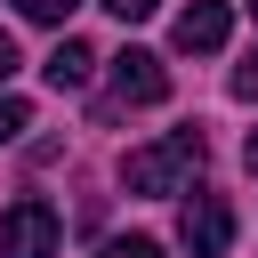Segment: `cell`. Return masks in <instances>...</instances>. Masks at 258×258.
<instances>
[{"label":"cell","mask_w":258,"mask_h":258,"mask_svg":"<svg viewBox=\"0 0 258 258\" xmlns=\"http://www.w3.org/2000/svg\"><path fill=\"white\" fill-rule=\"evenodd\" d=\"M202 161H210V137L185 121V129H169V137L121 153V185H129V194H185V185L202 177Z\"/></svg>","instance_id":"1"},{"label":"cell","mask_w":258,"mask_h":258,"mask_svg":"<svg viewBox=\"0 0 258 258\" xmlns=\"http://www.w3.org/2000/svg\"><path fill=\"white\" fill-rule=\"evenodd\" d=\"M56 210L40 202V194H24V202H8L0 210V258H56Z\"/></svg>","instance_id":"2"},{"label":"cell","mask_w":258,"mask_h":258,"mask_svg":"<svg viewBox=\"0 0 258 258\" xmlns=\"http://www.w3.org/2000/svg\"><path fill=\"white\" fill-rule=\"evenodd\" d=\"M177 242H185L194 258H226V242H234V210H226V194H194V202L177 210Z\"/></svg>","instance_id":"3"},{"label":"cell","mask_w":258,"mask_h":258,"mask_svg":"<svg viewBox=\"0 0 258 258\" xmlns=\"http://www.w3.org/2000/svg\"><path fill=\"white\" fill-rule=\"evenodd\" d=\"M169 97V64L153 48H121L113 56V105H161Z\"/></svg>","instance_id":"4"},{"label":"cell","mask_w":258,"mask_h":258,"mask_svg":"<svg viewBox=\"0 0 258 258\" xmlns=\"http://www.w3.org/2000/svg\"><path fill=\"white\" fill-rule=\"evenodd\" d=\"M226 32H234L226 0H194V8L177 16V48H185V56H210V48H226Z\"/></svg>","instance_id":"5"},{"label":"cell","mask_w":258,"mask_h":258,"mask_svg":"<svg viewBox=\"0 0 258 258\" xmlns=\"http://www.w3.org/2000/svg\"><path fill=\"white\" fill-rule=\"evenodd\" d=\"M40 73H48V89H81V81L97 73V48H89V40H56Z\"/></svg>","instance_id":"6"},{"label":"cell","mask_w":258,"mask_h":258,"mask_svg":"<svg viewBox=\"0 0 258 258\" xmlns=\"http://www.w3.org/2000/svg\"><path fill=\"white\" fill-rule=\"evenodd\" d=\"M81 0H16V16H32V24H64Z\"/></svg>","instance_id":"7"},{"label":"cell","mask_w":258,"mask_h":258,"mask_svg":"<svg viewBox=\"0 0 258 258\" xmlns=\"http://www.w3.org/2000/svg\"><path fill=\"white\" fill-rule=\"evenodd\" d=\"M24 129H32V113H24V105H16V97H0V145H16V137H24Z\"/></svg>","instance_id":"8"},{"label":"cell","mask_w":258,"mask_h":258,"mask_svg":"<svg viewBox=\"0 0 258 258\" xmlns=\"http://www.w3.org/2000/svg\"><path fill=\"white\" fill-rule=\"evenodd\" d=\"M226 89H234V97H258V48H250V56L234 64V81H226Z\"/></svg>","instance_id":"9"},{"label":"cell","mask_w":258,"mask_h":258,"mask_svg":"<svg viewBox=\"0 0 258 258\" xmlns=\"http://www.w3.org/2000/svg\"><path fill=\"white\" fill-rule=\"evenodd\" d=\"M105 258H161V242H145V234H129V242H105Z\"/></svg>","instance_id":"10"},{"label":"cell","mask_w":258,"mask_h":258,"mask_svg":"<svg viewBox=\"0 0 258 258\" xmlns=\"http://www.w3.org/2000/svg\"><path fill=\"white\" fill-rule=\"evenodd\" d=\"M105 8H113V16H121V24H137V16H153V8H161V0H105Z\"/></svg>","instance_id":"11"},{"label":"cell","mask_w":258,"mask_h":258,"mask_svg":"<svg viewBox=\"0 0 258 258\" xmlns=\"http://www.w3.org/2000/svg\"><path fill=\"white\" fill-rule=\"evenodd\" d=\"M8 73H16V40L0 32V81H8Z\"/></svg>","instance_id":"12"},{"label":"cell","mask_w":258,"mask_h":258,"mask_svg":"<svg viewBox=\"0 0 258 258\" xmlns=\"http://www.w3.org/2000/svg\"><path fill=\"white\" fill-rule=\"evenodd\" d=\"M242 161H250V169H258V129H250V137H242Z\"/></svg>","instance_id":"13"},{"label":"cell","mask_w":258,"mask_h":258,"mask_svg":"<svg viewBox=\"0 0 258 258\" xmlns=\"http://www.w3.org/2000/svg\"><path fill=\"white\" fill-rule=\"evenodd\" d=\"M250 8H258V0H250Z\"/></svg>","instance_id":"14"}]
</instances>
